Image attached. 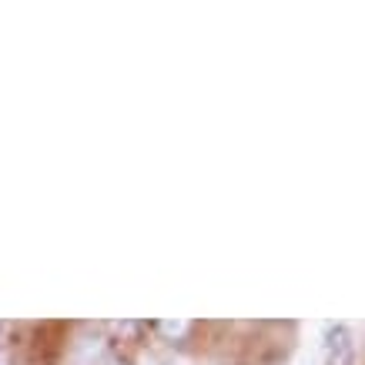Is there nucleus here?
I'll use <instances>...</instances> for the list:
<instances>
[{"label":"nucleus","instance_id":"3","mask_svg":"<svg viewBox=\"0 0 365 365\" xmlns=\"http://www.w3.org/2000/svg\"><path fill=\"white\" fill-rule=\"evenodd\" d=\"M104 365H131V362H124V359H111V362H104Z\"/></svg>","mask_w":365,"mask_h":365},{"label":"nucleus","instance_id":"4","mask_svg":"<svg viewBox=\"0 0 365 365\" xmlns=\"http://www.w3.org/2000/svg\"><path fill=\"white\" fill-rule=\"evenodd\" d=\"M0 365H11V359H7V352H0Z\"/></svg>","mask_w":365,"mask_h":365},{"label":"nucleus","instance_id":"2","mask_svg":"<svg viewBox=\"0 0 365 365\" xmlns=\"http://www.w3.org/2000/svg\"><path fill=\"white\" fill-rule=\"evenodd\" d=\"M155 329L165 335L168 342H185L191 335V322L188 319H175V322L168 319V322H155Z\"/></svg>","mask_w":365,"mask_h":365},{"label":"nucleus","instance_id":"1","mask_svg":"<svg viewBox=\"0 0 365 365\" xmlns=\"http://www.w3.org/2000/svg\"><path fill=\"white\" fill-rule=\"evenodd\" d=\"M325 365H355V339L352 329L342 322L325 325Z\"/></svg>","mask_w":365,"mask_h":365}]
</instances>
